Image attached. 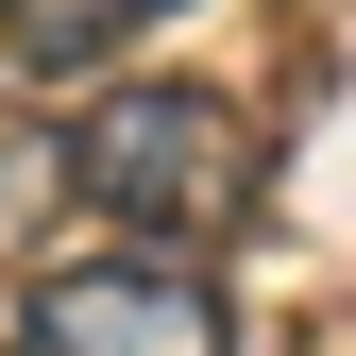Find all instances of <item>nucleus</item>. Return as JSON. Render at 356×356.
<instances>
[{"label": "nucleus", "mask_w": 356, "mask_h": 356, "mask_svg": "<svg viewBox=\"0 0 356 356\" xmlns=\"http://www.w3.org/2000/svg\"><path fill=\"white\" fill-rule=\"evenodd\" d=\"M68 204L136 220V254L220 238V220L254 204V119L220 102V85H102V102L68 119Z\"/></svg>", "instance_id": "obj_1"}, {"label": "nucleus", "mask_w": 356, "mask_h": 356, "mask_svg": "<svg viewBox=\"0 0 356 356\" xmlns=\"http://www.w3.org/2000/svg\"><path fill=\"white\" fill-rule=\"evenodd\" d=\"M0 356H238V305L204 254H68Z\"/></svg>", "instance_id": "obj_2"}, {"label": "nucleus", "mask_w": 356, "mask_h": 356, "mask_svg": "<svg viewBox=\"0 0 356 356\" xmlns=\"http://www.w3.org/2000/svg\"><path fill=\"white\" fill-rule=\"evenodd\" d=\"M170 17V0H0V51L17 68H51V85H85V68H119L136 34Z\"/></svg>", "instance_id": "obj_3"}, {"label": "nucleus", "mask_w": 356, "mask_h": 356, "mask_svg": "<svg viewBox=\"0 0 356 356\" xmlns=\"http://www.w3.org/2000/svg\"><path fill=\"white\" fill-rule=\"evenodd\" d=\"M51 204H68V136H17V119H0V254H34Z\"/></svg>", "instance_id": "obj_4"}]
</instances>
